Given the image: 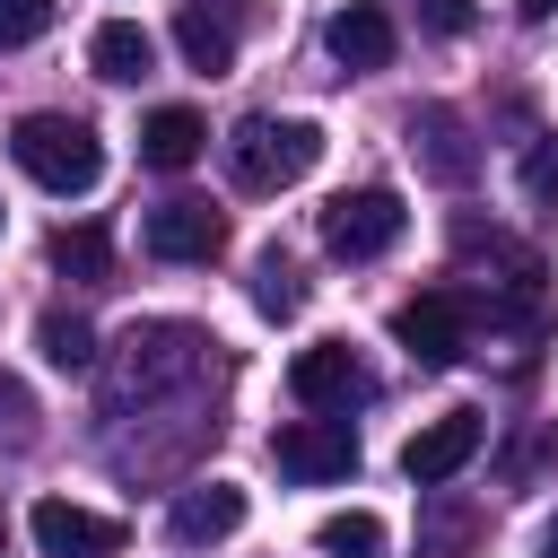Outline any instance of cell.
Returning <instances> with one entry per match:
<instances>
[{
	"label": "cell",
	"instance_id": "cell-1",
	"mask_svg": "<svg viewBox=\"0 0 558 558\" xmlns=\"http://www.w3.org/2000/svg\"><path fill=\"white\" fill-rule=\"evenodd\" d=\"M9 157H17V174H35V183L61 192V201L96 192V174H105V140H96V122H78V113H17Z\"/></svg>",
	"mask_w": 558,
	"mask_h": 558
},
{
	"label": "cell",
	"instance_id": "cell-2",
	"mask_svg": "<svg viewBox=\"0 0 558 558\" xmlns=\"http://www.w3.org/2000/svg\"><path fill=\"white\" fill-rule=\"evenodd\" d=\"M314 157H323V131L314 122H279V113H244L235 122V140H227V174L244 183V192H288V183H305L314 174Z\"/></svg>",
	"mask_w": 558,
	"mask_h": 558
},
{
	"label": "cell",
	"instance_id": "cell-3",
	"mask_svg": "<svg viewBox=\"0 0 558 558\" xmlns=\"http://www.w3.org/2000/svg\"><path fill=\"white\" fill-rule=\"evenodd\" d=\"M192 366H201V331H192V323H131V331H122L113 401H157V392L183 384Z\"/></svg>",
	"mask_w": 558,
	"mask_h": 558
},
{
	"label": "cell",
	"instance_id": "cell-4",
	"mask_svg": "<svg viewBox=\"0 0 558 558\" xmlns=\"http://www.w3.org/2000/svg\"><path fill=\"white\" fill-rule=\"evenodd\" d=\"M401 227H410L401 192H392V183H366V192H340V201L323 209V253H340V262H375V253L401 244Z\"/></svg>",
	"mask_w": 558,
	"mask_h": 558
},
{
	"label": "cell",
	"instance_id": "cell-5",
	"mask_svg": "<svg viewBox=\"0 0 558 558\" xmlns=\"http://www.w3.org/2000/svg\"><path fill=\"white\" fill-rule=\"evenodd\" d=\"M392 340H401L418 366H453V357L471 349V296H462V288H427V296H410V305L392 314Z\"/></svg>",
	"mask_w": 558,
	"mask_h": 558
},
{
	"label": "cell",
	"instance_id": "cell-6",
	"mask_svg": "<svg viewBox=\"0 0 558 558\" xmlns=\"http://www.w3.org/2000/svg\"><path fill=\"white\" fill-rule=\"evenodd\" d=\"M401 131H410V157H418V174H427V183L462 192V183L480 174V140H471V122H462L453 105H418Z\"/></svg>",
	"mask_w": 558,
	"mask_h": 558
},
{
	"label": "cell",
	"instance_id": "cell-7",
	"mask_svg": "<svg viewBox=\"0 0 558 558\" xmlns=\"http://www.w3.org/2000/svg\"><path fill=\"white\" fill-rule=\"evenodd\" d=\"M480 445H488V418H480V410H445V418H427V427L401 445V471H410L418 488H445L453 471H471Z\"/></svg>",
	"mask_w": 558,
	"mask_h": 558
},
{
	"label": "cell",
	"instance_id": "cell-8",
	"mask_svg": "<svg viewBox=\"0 0 558 558\" xmlns=\"http://www.w3.org/2000/svg\"><path fill=\"white\" fill-rule=\"evenodd\" d=\"M270 462L288 480H349L357 471V436H349V418H288L270 436Z\"/></svg>",
	"mask_w": 558,
	"mask_h": 558
},
{
	"label": "cell",
	"instance_id": "cell-9",
	"mask_svg": "<svg viewBox=\"0 0 558 558\" xmlns=\"http://www.w3.org/2000/svg\"><path fill=\"white\" fill-rule=\"evenodd\" d=\"M26 532H35L44 558H113V549L131 541L122 514H96V506H70V497H44V506L26 514Z\"/></svg>",
	"mask_w": 558,
	"mask_h": 558
},
{
	"label": "cell",
	"instance_id": "cell-10",
	"mask_svg": "<svg viewBox=\"0 0 558 558\" xmlns=\"http://www.w3.org/2000/svg\"><path fill=\"white\" fill-rule=\"evenodd\" d=\"M288 392L305 410H349V401H366V366H357L349 340H314V349L288 357Z\"/></svg>",
	"mask_w": 558,
	"mask_h": 558
},
{
	"label": "cell",
	"instance_id": "cell-11",
	"mask_svg": "<svg viewBox=\"0 0 558 558\" xmlns=\"http://www.w3.org/2000/svg\"><path fill=\"white\" fill-rule=\"evenodd\" d=\"M140 244L157 262H209V253H227V218L209 201H157L148 227H140Z\"/></svg>",
	"mask_w": 558,
	"mask_h": 558
},
{
	"label": "cell",
	"instance_id": "cell-12",
	"mask_svg": "<svg viewBox=\"0 0 558 558\" xmlns=\"http://www.w3.org/2000/svg\"><path fill=\"white\" fill-rule=\"evenodd\" d=\"M235 523H244V488H235V480H201V488H183L174 514H166V532H174L183 549H209V541H227Z\"/></svg>",
	"mask_w": 558,
	"mask_h": 558
},
{
	"label": "cell",
	"instance_id": "cell-13",
	"mask_svg": "<svg viewBox=\"0 0 558 558\" xmlns=\"http://www.w3.org/2000/svg\"><path fill=\"white\" fill-rule=\"evenodd\" d=\"M323 44H331V61H340V70H384L401 35H392V17H384L375 0H349V9L323 26Z\"/></svg>",
	"mask_w": 558,
	"mask_h": 558
},
{
	"label": "cell",
	"instance_id": "cell-14",
	"mask_svg": "<svg viewBox=\"0 0 558 558\" xmlns=\"http://www.w3.org/2000/svg\"><path fill=\"white\" fill-rule=\"evenodd\" d=\"M201 148H209V122H201L192 105H157V113L140 122V157H148L157 174H183Z\"/></svg>",
	"mask_w": 558,
	"mask_h": 558
},
{
	"label": "cell",
	"instance_id": "cell-15",
	"mask_svg": "<svg viewBox=\"0 0 558 558\" xmlns=\"http://www.w3.org/2000/svg\"><path fill=\"white\" fill-rule=\"evenodd\" d=\"M87 61H96V78H113V87H140V78L157 70V44H148V26H131V17H105V26L87 35Z\"/></svg>",
	"mask_w": 558,
	"mask_h": 558
},
{
	"label": "cell",
	"instance_id": "cell-16",
	"mask_svg": "<svg viewBox=\"0 0 558 558\" xmlns=\"http://www.w3.org/2000/svg\"><path fill=\"white\" fill-rule=\"evenodd\" d=\"M174 44H183V61H192L201 78H227V70H235V26H227L209 0H183V9H174Z\"/></svg>",
	"mask_w": 558,
	"mask_h": 558
},
{
	"label": "cell",
	"instance_id": "cell-17",
	"mask_svg": "<svg viewBox=\"0 0 558 558\" xmlns=\"http://www.w3.org/2000/svg\"><path fill=\"white\" fill-rule=\"evenodd\" d=\"M35 349H44V366H61V375H87V366H96V331H87L70 305L35 314Z\"/></svg>",
	"mask_w": 558,
	"mask_h": 558
},
{
	"label": "cell",
	"instance_id": "cell-18",
	"mask_svg": "<svg viewBox=\"0 0 558 558\" xmlns=\"http://www.w3.org/2000/svg\"><path fill=\"white\" fill-rule=\"evenodd\" d=\"M314 549H323V558H384L392 532H384V514L349 506V514H323V523H314Z\"/></svg>",
	"mask_w": 558,
	"mask_h": 558
},
{
	"label": "cell",
	"instance_id": "cell-19",
	"mask_svg": "<svg viewBox=\"0 0 558 558\" xmlns=\"http://www.w3.org/2000/svg\"><path fill=\"white\" fill-rule=\"evenodd\" d=\"M52 270L61 279H113V235L105 227H61L52 235Z\"/></svg>",
	"mask_w": 558,
	"mask_h": 558
},
{
	"label": "cell",
	"instance_id": "cell-20",
	"mask_svg": "<svg viewBox=\"0 0 558 558\" xmlns=\"http://www.w3.org/2000/svg\"><path fill=\"white\" fill-rule=\"evenodd\" d=\"M253 305H262L270 323H288V314L305 305V279H296L288 253H262V262H253Z\"/></svg>",
	"mask_w": 558,
	"mask_h": 558
},
{
	"label": "cell",
	"instance_id": "cell-21",
	"mask_svg": "<svg viewBox=\"0 0 558 558\" xmlns=\"http://www.w3.org/2000/svg\"><path fill=\"white\" fill-rule=\"evenodd\" d=\"M52 9H61V0H0V52L35 44V35L52 26Z\"/></svg>",
	"mask_w": 558,
	"mask_h": 558
},
{
	"label": "cell",
	"instance_id": "cell-22",
	"mask_svg": "<svg viewBox=\"0 0 558 558\" xmlns=\"http://www.w3.org/2000/svg\"><path fill=\"white\" fill-rule=\"evenodd\" d=\"M0 436H9V445H35V401H26L17 375H0Z\"/></svg>",
	"mask_w": 558,
	"mask_h": 558
},
{
	"label": "cell",
	"instance_id": "cell-23",
	"mask_svg": "<svg viewBox=\"0 0 558 558\" xmlns=\"http://www.w3.org/2000/svg\"><path fill=\"white\" fill-rule=\"evenodd\" d=\"M418 9V26H436V35H471L480 26V0H410Z\"/></svg>",
	"mask_w": 558,
	"mask_h": 558
},
{
	"label": "cell",
	"instance_id": "cell-24",
	"mask_svg": "<svg viewBox=\"0 0 558 558\" xmlns=\"http://www.w3.org/2000/svg\"><path fill=\"white\" fill-rule=\"evenodd\" d=\"M523 192H532V201H558V140H541V148L523 157Z\"/></svg>",
	"mask_w": 558,
	"mask_h": 558
},
{
	"label": "cell",
	"instance_id": "cell-25",
	"mask_svg": "<svg viewBox=\"0 0 558 558\" xmlns=\"http://www.w3.org/2000/svg\"><path fill=\"white\" fill-rule=\"evenodd\" d=\"M462 541H471V514H445L436 523V558H462Z\"/></svg>",
	"mask_w": 558,
	"mask_h": 558
},
{
	"label": "cell",
	"instance_id": "cell-26",
	"mask_svg": "<svg viewBox=\"0 0 558 558\" xmlns=\"http://www.w3.org/2000/svg\"><path fill=\"white\" fill-rule=\"evenodd\" d=\"M209 9H218V17H227V26H235V35H244V26H253V17H262V0H209Z\"/></svg>",
	"mask_w": 558,
	"mask_h": 558
},
{
	"label": "cell",
	"instance_id": "cell-27",
	"mask_svg": "<svg viewBox=\"0 0 558 558\" xmlns=\"http://www.w3.org/2000/svg\"><path fill=\"white\" fill-rule=\"evenodd\" d=\"M514 9H523V17H558V0H514Z\"/></svg>",
	"mask_w": 558,
	"mask_h": 558
},
{
	"label": "cell",
	"instance_id": "cell-28",
	"mask_svg": "<svg viewBox=\"0 0 558 558\" xmlns=\"http://www.w3.org/2000/svg\"><path fill=\"white\" fill-rule=\"evenodd\" d=\"M541 558H558V523H549V532H541Z\"/></svg>",
	"mask_w": 558,
	"mask_h": 558
},
{
	"label": "cell",
	"instance_id": "cell-29",
	"mask_svg": "<svg viewBox=\"0 0 558 558\" xmlns=\"http://www.w3.org/2000/svg\"><path fill=\"white\" fill-rule=\"evenodd\" d=\"M0 558H9V523H0Z\"/></svg>",
	"mask_w": 558,
	"mask_h": 558
}]
</instances>
